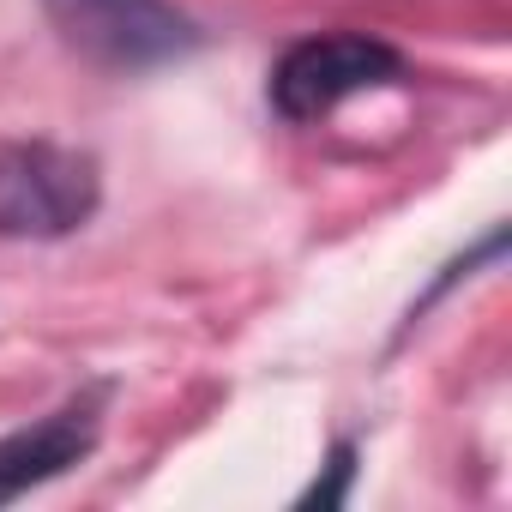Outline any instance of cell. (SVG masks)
Wrapping results in <instances>:
<instances>
[{
	"label": "cell",
	"mask_w": 512,
	"mask_h": 512,
	"mask_svg": "<svg viewBox=\"0 0 512 512\" xmlns=\"http://www.w3.org/2000/svg\"><path fill=\"white\" fill-rule=\"evenodd\" d=\"M55 31L97 67L139 73L187 55L199 37L169 0H43Z\"/></svg>",
	"instance_id": "2"
},
{
	"label": "cell",
	"mask_w": 512,
	"mask_h": 512,
	"mask_svg": "<svg viewBox=\"0 0 512 512\" xmlns=\"http://www.w3.org/2000/svg\"><path fill=\"white\" fill-rule=\"evenodd\" d=\"M97 211V163L49 139H0V235L49 241Z\"/></svg>",
	"instance_id": "1"
},
{
	"label": "cell",
	"mask_w": 512,
	"mask_h": 512,
	"mask_svg": "<svg viewBox=\"0 0 512 512\" xmlns=\"http://www.w3.org/2000/svg\"><path fill=\"white\" fill-rule=\"evenodd\" d=\"M398 79V55L374 37H356V31H338V37H314V43H296L278 73H272V103L290 115V121H314V115H332L344 97L356 91H374Z\"/></svg>",
	"instance_id": "3"
},
{
	"label": "cell",
	"mask_w": 512,
	"mask_h": 512,
	"mask_svg": "<svg viewBox=\"0 0 512 512\" xmlns=\"http://www.w3.org/2000/svg\"><path fill=\"white\" fill-rule=\"evenodd\" d=\"M91 440H97V410L91 404H67V410L43 416L37 428L7 434L0 440V506L31 494L49 476H61L67 464H79L91 452Z\"/></svg>",
	"instance_id": "4"
}]
</instances>
